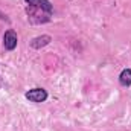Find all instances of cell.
Masks as SVG:
<instances>
[{
	"mask_svg": "<svg viewBox=\"0 0 131 131\" xmlns=\"http://www.w3.org/2000/svg\"><path fill=\"white\" fill-rule=\"evenodd\" d=\"M28 3V8H26V12L31 18V21H35V17H38V14L44 12L46 15H52L53 14V5L49 2V0H25Z\"/></svg>",
	"mask_w": 131,
	"mask_h": 131,
	"instance_id": "1",
	"label": "cell"
},
{
	"mask_svg": "<svg viewBox=\"0 0 131 131\" xmlns=\"http://www.w3.org/2000/svg\"><path fill=\"white\" fill-rule=\"evenodd\" d=\"M25 98L28 99L29 102H35V104H41V102H46L47 98H49V93L41 89V87H35V89H31L29 92L25 93Z\"/></svg>",
	"mask_w": 131,
	"mask_h": 131,
	"instance_id": "2",
	"label": "cell"
},
{
	"mask_svg": "<svg viewBox=\"0 0 131 131\" xmlns=\"http://www.w3.org/2000/svg\"><path fill=\"white\" fill-rule=\"evenodd\" d=\"M17 43H18V37H17V34L14 32L12 29H8L6 32L3 34V46H5V49L6 50H14L15 47H17Z\"/></svg>",
	"mask_w": 131,
	"mask_h": 131,
	"instance_id": "3",
	"label": "cell"
},
{
	"mask_svg": "<svg viewBox=\"0 0 131 131\" xmlns=\"http://www.w3.org/2000/svg\"><path fill=\"white\" fill-rule=\"evenodd\" d=\"M50 41H52V37L44 34V35H38V37L32 38V40L29 41V46H31L32 49H35V50H38V49H41V47L50 44Z\"/></svg>",
	"mask_w": 131,
	"mask_h": 131,
	"instance_id": "4",
	"label": "cell"
},
{
	"mask_svg": "<svg viewBox=\"0 0 131 131\" xmlns=\"http://www.w3.org/2000/svg\"><path fill=\"white\" fill-rule=\"evenodd\" d=\"M119 84L122 87H130L131 85V69L130 67H127V69H124L121 72V75H119Z\"/></svg>",
	"mask_w": 131,
	"mask_h": 131,
	"instance_id": "5",
	"label": "cell"
}]
</instances>
